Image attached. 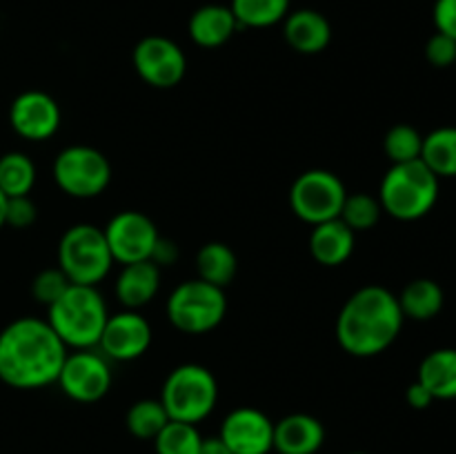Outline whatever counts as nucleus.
Here are the masks:
<instances>
[{
    "label": "nucleus",
    "mask_w": 456,
    "mask_h": 454,
    "mask_svg": "<svg viewBox=\"0 0 456 454\" xmlns=\"http://www.w3.org/2000/svg\"><path fill=\"white\" fill-rule=\"evenodd\" d=\"M159 288L160 267L154 261H138L123 265L116 279L114 292L127 310H141L159 294Z\"/></svg>",
    "instance_id": "a211bd4d"
},
{
    "label": "nucleus",
    "mask_w": 456,
    "mask_h": 454,
    "mask_svg": "<svg viewBox=\"0 0 456 454\" xmlns=\"http://www.w3.org/2000/svg\"><path fill=\"white\" fill-rule=\"evenodd\" d=\"M199 454H232V452L230 448L218 439V436H212V439H203V445H200Z\"/></svg>",
    "instance_id": "e433bc0d"
},
{
    "label": "nucleus",
    "mask_w": 456,
    "mask_h": 454,
    "mask_svg": "<svg viewBox=\"0 0 456 454\" xmlns=\"http://www.w3.org/2000/svg\"><path fill=\"white\" fill-rule=\"evenodd\" d=\"M169 421L160 399H141L127 409V430L136 439L154 441Z\"/></svg>",
    "instance_id": "bb28decb"
},
{
    "label": "nucleus",
    "mask_w": 456,
    "mask_h": 454,
    "mask_svg": "<svg viewBox=\"0 0 456 454\" xmlns=\"http://www.w3.org/2000/svg\"><path fill=\"white\" fill-rule=\"evenodd\" d=\"M107 316L105 301L94 285L69 283L62 296L47 307V323L74 350L98 345Z\"/></svg>",
    "instance_id": "7ed1b4c3"
},
{
    "label": "nucleus",
    "mask_w": 456,
    "mask_h": 454,
    "mask_svg": "<svg viewBox=\"0 0 456 454\" xmlns=\"http://www.w3.org/2000/svg\"><path fill=\"white\" fill-rule=\"evenodd\" d=\"M218 439L232 454H270L274 450V423L256 408H236L223 418Z\"/></svg>",
    "instance_id": "2eb2a0df"
},
{
    "label": "nucleus",
    "mask_w": 456,
    "mask_h": 454,
    "mask_svg": "<svg viewBox=\"0 0 456 454\" xmlns=\"http://www.w3.org/2000/svg\"><path fill=\"white\" fill-rule=\"evenodd\" d=\"M239 27H274L289 13V0H232L230 4Z\"/></svg>",
    "instance_id": "a878e982"
},
{
    "label": "nucleus",
    "mask_w": 456,
    "mask_h": 454,
    "mask_svg": "<svg viewBox=\"0 0 456 454\" xmlns=\"http://www.w3.org/2000/svg\"><path fill=\"white\" fill-rule=\"evenodd\" d=\"M61 107L40 89H29L13 98L9 107V123L13 132L31 142H43L52 138L61 127Z\"/></svg>",
    "instance_id": "4468645a"
},
{
    "label": "nucleus",
    "mask_w": 456,
    "mask_h": 454,
    "mask_svg": "<svg viewBox=\"0 0 456 454\" xmlns=\"http://www.w3.org/2000/svg\"><path fill=\"white\" fill-rule=\"evenodd\" d=\"M383 150L392 165L419 160L423 150V136L412 125H395L387 129L386 138H383Z\"/></svg>",
    "instance_id": "c85d7f7f"
},
{
    "label": "nucleus",
    "mask_w": 456,
    "mask_h": 454,
    "mask_svg": "<svg viewBox=\"0 0 456 454\" xmlns=\"http://www.w3.org/2000/svg\"><path fill=\"white\" fill-rule=\"evenodd\" d=\"M346 196L347 190L337 174L330 169H307L289 187V207L294 216L314 227L338 218Z\"/></svg>",
    "instance_id": "1a4fd4ad"
},
{
    "label": "nucleus",
    "mask_w": 456,
    "mask_h": 454,
    "mask_svg": "<svg viewBox=\"0 0 456 454\" xmlns=\"http://www.w3.org/2000/svg\"><path fill=\"white\" fill-rule=\"evenodd\" d=\"M176 258H178L176 243H174V240L163 239V236H160L159 243H156V247H154V252H151L150 261H154L156 265L163 267V265H172V263L176 261Z\"/></svg>",
    "instance_id": "c9c22d12"
},
{
    "label": "nucleus",
    "mask_w": 456,
    "mask_h": 454,
    "mask_svg": "<svg viewBox=\"0 0 456 454\" xmlns=\"http://www.w3.org/2000/svg\"><path fill=\"white\" fill-rule=\"evenodd\" d=\"M350 454H368V452H350Z\"/></svg>",
    "instance_id": "58836bf2"
},
{
    "label": "nucleus",
    "mask_w": 456,
    "mask_h": 454,
    "mask_svg": "<svg viewBox=\"0 0 456 454\" xmlns=\"http://www.w3.org/2000/svg\"><path fill=\"white\" fill-rule=\"evenodd\" d=\"M4 216H7V196L0 191V230L4 227Z\"/></svg>",
    "instance_id": "4c0bfd02"
},
{
    "label": "nucleus",
    "mask_w": 456,
    "mask_h": 454,
    "mask_svg": "<svg viewBox=\"0 0 456 454\" xmlns=\"http://www.w3.org/2000/svg\"><path fill=\"white\" fill-rule=\"evenodd\" d=\"M381 214L383 207L381 203H379V199H374V196L347 194L338 218H341V221L356 234V231L372 230L379 223V218H381Z\"/></svg>",
    "instance_id": "c756f323"
},
{
    "label": "nucleus",
    "mask_w": 456,
    "mask_h": 454,
    "mask_svg": "<svg viewBox=\"0 0 456 454\" xmlns=\"http://www.w3.org/2000/svg\"><path fill=\"white\" fill-rule=\"evenodd\" d=\"M169 323L185 334H205L223 323L227 314V298L223 288L205 280H185L169 294L167 305Z\"/></svg>",
    "instance_id": "0eeeda50"
},
{
    "label": "nucleus",
    "mask_w": 456,
    "mask_h": 454,
    "mask_svg": "<svg viewBox=\"0 0 456 454\" xmlns=\"http://www.w3.org/2000/svg\"><path fill=\"white\" fill-rule=\"evenodd\" d=\"M439 181L421 158L392 165L379 187V203L396 221H419L435 209Z\"/></svg>",
    "instance_id": "20e7f679"
},
{
    "label": "nucleus",
    "mask_w": 456,
    "mask_h": 454,
    "mask_svg": "<svg viewBox=\"0 0 456 454\" xmlns=\"http://www.w3.org/2000/svg\"><path fill=\"white\" fill-rule=\"evenodd\" d=\"M67 288H69V279H67L61 267H47V270L38 272L36 279L31 280V294L45 307L56 303Z\"/></svg>",
    "instance_id": "7c9ffc66"
},
{
    "label": "nucleus",
    "mask_w": 456,
    "mask_h": 454,
    "mask_svg": "<svg viewBox=\"0 0 456 454\" xmlns=\"http://www.w3.org/2000/svg\"><path fill=\"white\" fill-rule=\"evenodd\" d=\"M283 34L289 47L298 53H321L332 40L330 20L316 9H297L283 20Z\"/></svg>",
    "instance_id": "f3484780"
},
{
    "label": "nucleus",
    "mask_w": 456,
    "mask_h": 454,
    "mask_svg": "<svg viewBox=\"0 0 456 454\" xmlns=\"http://www.w3.org/2000/svg\"><path fill=\"white\" fill-rule=\"evenodd\" d=\"M53 181L74 199H96L111 181V165L102 151L89 145H69L53 160Z\"/></svg>",
    "instance_id": "6e6552de"
},
{
    "label": "nucleus",
    "mask_w": 456,
    "mask_h": 454,
    "mask_svg": "<svg viewBox=\"0 0 456 454\" xmlns=\"http://www.w3.org/2000/svg\"><path fill=\"white\" fill-rule=\"evenodd\" d=\"M236 270H239V261H236L234 249L221 240L205 243L196 254V272L205 283L225 289L234 280Z\"/></svg>",
    "instance_id": "5701e85b"
},
{
    "label": "nucleus",
    "mask_w": 456,
    "mask_h": 454,
    "mask_svg": "<svg viewBox=\"0 0 456 454\" xmlns=\"http://www.w3.org/2000/svg\"><path fill=\"white\" fill-rule=\"evenodd\" d=\"M36 185V165L22 151H7L0 156V191L7 199L29 196Z\"/></svg>",
    "instance_id": "393cba45"
},
{
    "label": "nucleus",
    "mask_w": 456,
    "mask_h": 454,
    "mask_svg": "<svg viewBox=\"0 0 456 454\" xmlns=\"http://www.w3.org/2000/svg\"><path fill=\"white\" fill-rule=\"evenodd\" d=\"M325 443V427L312 414H288L274 423V450L279 454H316Z\"/></svg>",
    "instance_id": "dca6fc26"
},
{
    "label": "nucleus",
    "mask_w": 456,
    "mask_h": 454,
    "mask_svg": "<svg viewBox=\"0 0 456 454\" xmlns=\"http://www.w3.org/2000/svg\"><path fill=\"white\" fill-rule=\"evenodd\" d=\"M421 160L436 178H456V127H439L423 136Z\"/></svg>",
    "instance_id": "b1692460"
},
{
    "label": "nucleus",
    "mask_w": 456,
    "mask_h": 454,
    "mask_svg": "<svg viewBox=\"0 0 456 454\" xmlns=\"http://www.w3.org/2000/svg\"><path fill=\"white\" fill-rule=\"evenodd\" d=\"M218 401V385L205 365L185 363L167 374L160 390V403L172 421L200 423L214 412Z\"/></svg>",
    "instance_id": "39448f33"
},
{
    "label": "nucleus",
    "mask_w": 456,
    "mask_h": 454,
    "mask_svg": "<svg viewBox=\"0 0 456 454\" xmlns=\"http://www.w3.org/2000/svg\"><path fill=\"white\" fill-rule=\"evenodd\" d=\"M67 345L47 319L22 316L0 332V381L16 390H40L56 383Z\"/></svg>",
    "instance_id": "f257e3e1"
},
{
    "label": "nucleus",
    "mask_w": 456,
    "mask_h": 454,
    "mask_svg": "<svg viewBox=\"0 0 456 454\" xmlns=\"http://www.w3.org/2000/svg\"><path fill=\"white\" fill-rule=\"evenodd\" d=\"M114 265L102 227L92 223L71 225L58 240V267L69 283L96 288Z\"/></svg>",
    "instance_id": "423d86ee"
},
{
    "label": "nucleus",
    "mask_w": 456,
    "mask_h": 454,
    "mask_svg": "<svg viewBox=\"0 0 456 454\" xmlns=\"http://www.w3.org/2000/svg\"><path fill=\"white\" fill-rule=\"evenodd\" d=\"M102 231H105L114 263H120V265L150 261L160 239L156 223L147 214L136 212V209H125V212L111 216Z\"/></svg>",
    "instance_id": "9d476101"
},
{
    "label": "nucleus",
    "mask_w": 456,
    "mask_h": 454,
    "mask_svg": "<svg viewBox=\"0 0 456 454\" xmlns=\"http://www.w3.org/2000/svg\"><path fill=\"white\" fill-rule=\"evenodd\" d=\"M417 381L430 390L435 401L456 399V347H439L419 365Z\"/></svg>",
    "instance_id": "412c9836"
},
{
    "label": "nucleus",
    "mask_w": 456,
    "mask_h": 454,
    "mask_svg": "<svg viewBox=\"0 0 456 454\" xmlns=\"http://www.w3.org/2000/svg\"><path fill=\"white\" fill-rule=\"evenodd\" d=\"M405 401H408L410 408L428 409L432 403H435V396L430 394V390H428L423 383L414 381V383H410L408 390H405Z\"/></svg>",
    "instance_id": "f704fd0d"
},
{
    "label": "nucleus",
    "mask_w": 456,
    "mask_h": 454,
    "mask_svg": "<svg viewBox=\"0 0 456 454\" xmlns=\"http://www.w3.org/2000/svg\"><path fill=\"white\" fill-rule=\"evenodd\" d=\"M436 31L456 40V0H436L432 9Z\"/></svg>",
    "instance_id": "72a5a7b5"
},
{
    "label": "nucleus",
    "mask_w": 456,
    "mask_h": 454,
    "mask_svg": "<svg viewBox=\"0 0 456 454\" xmlns=\"http://www.w3.org/2000/svg\"><path fill=\"white\" fill-rule=\"evenodd\" d=\"M56 383L76 403H96L110 392L111 368L102 354L76 350L67 354Z\"/></svg>",
    "instance_id": "f8f14e48"
},
{
    "label": "nucleus",
    "mask_w": 456,
    "mask_h": 454,
    "mask_svg": "<svg viewBox=\"0 0 456 454\" xmlns=\"http://www.w3.org/2000/svg\"><path fill=\"white\" fill-rule=\"evenodd\" d=\"M354 231L341 218H332L314 225L310 234V254L325 267L343 265L354 252Z\"/></svg>",
    "instance_id": "6ab92c4d"
},
{
    "label": "nucleus",
    "mask_w": 456,
    "mask_h": 454,
    "mask_svg": "<svg viewBox=\"0 0 456 454\" xmlns=\"http://www.w3.org/2000/svg\"><path fill=\"white\" fill-rule=\"evenodd\" d=\"M98 345H101L102 356L107 361L111 359L120 361V363L136 361L150 350L151 325L136 310H123L118 314H110Z\"/></svg>",
    "instance_id": "ddd939ff"
},
{
    "label": "nucleus",
    "mask_w": 456,
    "mask_h": 454,
    "mask_svg": "<svg viewBox=\"0 0 456 454\" xmlns=\"http://www.w3.org/2000/svg\"><path fill=\"white\" fill-rule=\"evenodd\" d=\"M132 62L136 74L156 89L176 87L187 71L183 49L165 36H147L138 40L132 52Z\"/></svg>",
    "instance_id": "9b49d317"
},
{
    "label": "nucleus",
    "mask_w": 456,
    "mask_h": 454,
    "mask_svg": "<svg viewBox=\"0 0 456 454\" xmlns=\"http://www.w3.org/2000/svg\"><path fill=\"white\" fill-rule=\"evenodd\" d=\"M396 298L405 319L412 320H432L444 310L445 303L444 289L432 279L410 280Z\"/></svg>",
    "instance_id": "4be33fe9"
},
{
    "label": "nucleus",
    "mask_w": 456,
    "mask_h": 454,
    "mask_svg": "<svg viewBox=\"0 0 456 454\" xmlns=\"http://www.w3.org/2000/svg\"><path fill=\"white\" fill-rule=\"evenodd\" d=\"M426 58L432 67H439V69L456 65V40L436 31L428 38Z\"/></svg>",
    "instance_id": "2f4dec72"
},
{
    "label": "nucleus",
    "mask_w": 456,
    "mask_h": 454,
    "mask_svg": "<svg viewBox=\"0 0 456 454\" xmlns=\"http://www.w3.org/2000/svg\"><path fill=\"white\" fill-rule=\"evenodd\" d=\"M38 209L29 196H13L7 199V216H4V225L16 227V230H25V227L34 225Z\"/></svg>",
    "instance_id": "473e14b6"
},
{
    "label": "nucleus",
    "mask_w": 456,
    "mask_h": 454,
    "mask_svg": "<svg viewBox=\"0 0 456 454\" xmlns=\"http://www.w3.org/2000/svg\"><path fill=\"white\" fill-rule=\"evenodd\" d=\"M399 298L381 285L356 289L337 319V341L347 354L370 359L386 352L403 328Z\"/></svg>",
    "instance_id": "f03ea898"
},
{
    "label": "nucleus",
    "mask_w": 456,
    "mask_h": 454,
    "mask_svg": "<svg viewBox=\"0 0 456 454\" xmlns=\"http://www.w3.org/2000/svg\"><path fill=\"white\" fill-rule=\"evenodd\" d=\"M200 445L203 436L199 427L183 421H169L154 439L156 454H199Z\"/></svg>",
    "instance_id": "cd10ccee"
},
{
    "label": "nucleus",
    "mask_w": 456,
    "mask_h": 454,
    "mask_svg": "<svg viewBox=\"0 0 456 454\" xmlns=\"http://www.w3.org/2000/svg\"><path fill=\"white\" fill-rule=\"evenodd\" d=\"M236 29H239V22L225 4H203L191 13L190 25H187L190 38L205 49H216L225 45L236 34Z\"/></svg>",
    "instance_id": "aec40b11"
}]
</instances>
